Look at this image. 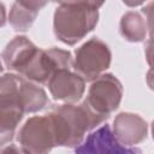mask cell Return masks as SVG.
I'll return each mask as SVG.
<instances>
[{
  "instance_id": "cell-1",
  "label": "cell",
  "mask_w": 154,
  "mask_h": 154,
  "mask_svg": "<svg viewBox=\"0 0 154 154\" xmlns=\"http://www.w3.org/2000/svg\"><path fill=\"white\" fill-rule=\"evenodd\" d=\"M103 2H60L54 12L53 30L59 41L72 46L87 36L97 24Z\"/></svg>"
},
{
  "instance_id": "cell-2",
  "label": "cell",
  "mask_w": 154,
  "mask_h": 154,
  "mask_svg": "<svg viewBox=\"0 0 154 154\" xmlns=\"http://www.w3.org/2000/svg\"><path fill=\"white\" fill-rule=\"evenodd\" d=\"M23 77L16 73L0 76V147L8 144L16 129L25 114L19 97V85Z\"/></svg>"
},
{
  "instance_id": "cell-3",
  "label": "cell",
  "mask_w": 154,
  "mask_h": 154,
  "mask_svg": "<svg viewBox=\"0 0 154 154\" xmlns=\"http://www.w3.org/2000/svg\"><path fill=\"white\" fill-rule=\"evenodd\" d=\"M20 147L29 154H48L59 146V135L51 113L29 118L18 132Z\"/></svg>"
},
{
  "instance_id": "cell-4",
  "label": "cell",
  "mask_w": 154,
  "mask_h": 154,
  "mask_svg": "<svg viewBox=\"0 0 154 154\" xmlns=\"http://www.w3.org/2000/svg\"><path fill=\"white\" fill-rule=\"evenodd\" d=\"M57 113L64 120V125L67 132V147L76 148L85 138V134L101 125L106 117H101L94 113L84 102L81 105L64 103L54 108Z\"/></svg>"
},
{
  "instance_id": "cell-5",
  "label": "cell",
  "mask_w": 154,
  "mask_h": 154,
  "mask_svg": "<svg viewBox=\"0 0 154 154\" xmlns=\"http://www.w3.org/2000/svg\"><path fill=\"white\" fill-rule=\"evenodd\" d=\"M112 53L108 46L97 37H91L75 52L72 67L84 81H94L109 67Z\"/></svg>"
},
{
  "instance_id": "cell-6",
  "label": "cell",
  "mask_w": 154,
  "mask_h": 154,
  "mask_svg": "<svg viewBox=\"0 0 154 154\" xmlns=\"http://www.w3.org/2000/svg\"><path fill=\"white\" fill-rule=\"evenodd\" d=\"M72 63V55L66 49L57 47L48 49L38 48L20 75L34 83L47 84L55 71L63 69L71 70Z\"/></svg>"
},
{
  "instance_id": "cell-7",
  "label": "cell",
  "mask_w": 154,
  "mask_h": 154,
  "mask_svg": "<svg viewBox=\"0 0 154 154\" xmlns=\"http://www.w3.org/2000/svg\"><path fill=\"white\" fill-rule=\"evenodd\" d=\"M123 85L112 73H103L93 81L83 101L94 113L108 118L122 101Z\"/></svg>"
},
{
  "instance_id": "cell-8",
  "label": "cell",
  "mask_w": 154,
  "mask_h": 154,
  "mask_svg": "<svg viewBox=\"0 0 154 154\" xmlns=\"http://www.w3.org/2000/svg\"><path fill=\"white\" fill-rule=\"evenodd\" d=\"M75 154H141V150L119 143L113 136L109 125L106 124L91 131L75 148Z\"/></svg>"
},
{
  "instance_id": "cell-9",
  "label": "cell",
  "mask_w": 154,
  "mask_h": 154,
  "mask_svg": "<svg viewBox=\"0 0 154 154\" xmlns=\"http://www.w3.org/2000/svg\"><path fill=\"white\" fill-rule=\"evenodd\" d=\"M47 85L54 100L66 103L79 101L85 91V81L67 69L55 71L47 82Z\"/></svg>"
},
{
  "instance_id": "cell-10",
  "label": "cell",
  "mask_w": 154,
  "mask_h": 154,
  "mask_svg": "<svg viewBox=\"0 0 154 154\" xmlns=\"http://www.w3.org/2000/svg\"><path fill=\"white\" fill-rule=\"evenodd\" d=\"M111 130L119 143L132 147L146 140L148 135V124L138 114L123 112L114 118Z\"/></svg>"
},
{
  "instance_id": "cell-11",
  "label": "cell",
  "mask_w": 154,
  "mask_h": 154,
  "mask_svg": "<svg viewBox=\"0 0 154 154\" xmlns=\"http://www.w3.org/2000/svg\"><path fill=\"white\" fill-rule=\"evenodd\" d=\"M37 49L38 47H36L26 36H16L5 47L1 58L6 67L22 73Z\"/></svg>"
},
{
  "instance_id": "cell-12",
  "label": "cell",
  "mask_w": 154,
  "mask_h": 154,
  "mask_svg": "<svg viewBox=\"0 0 154 154\" xmlns=\"http://www.w3.org/2000/svg\"><path fill=\"white\" fill-rule=\"evenodd\" d=\"M47 5V1H16L13 2L10 13L8 22L11 26L17 31H26L34 24L38 12Z\"/></svg>"
},
{
  "instance_id": "cell-13",
  "label": "cell",
  "mask_w": 154,
  "mask_h": 154,
  "mask_svg": "<svg viewBox=\"0 0 154 154\" xmlns=\"http://www.w3.org/2000/svg\"><path fill=\"white\" fill-rule=\"evenodd\" d=\"M19 97L22 100L25 113L38 112L49 105V100L45 89L38 84L24 78L19 85Z\"/></svg>"
},
{
  "instance_id": "cell-14",
  "label": "cell",
  "mask_w": 154,
  "mask_h": 154,
  "mask_svg": "<svg viewBox=\"0 0 154 154\" xmlns=\"http://www.w3.org/2000/svg\"><path fill=\"white\" fill-rule=\"evenodd\" d=\"M120 34L130 42H141L147 35L146 18L136 11H129L120 19Z\"/></svg>"
},
{
  "instance_id": "cell-15",
  "label": "cell",
  "mask_w": 154,
  "mask_h": 154,
  "mask_svg": "<svg viewBox=\"0 0 154 154\" xmlns=\"http://www.w3.org/2000/svg\"><path fill=\"white\" fill-rule=\"evenodd\" d=\"M0 154H29V153L25 152L20 146L11 143V144L0 147Z\"/></svg>"
},
{
  "instance_id": "cell-16",
  "label": "cell",
  "mask_w": 154,
  "mask_h": 154,
  "mask_svg": "<svg viewBox=\"0 0 154 154\" xmlns=\"http://www.w3.org/2000/svg\"><path fill=\"white\" fill-rule=\"evenodd\" d=\"M6 23V8L2 2H0V28L4 26Z\"/></svg>"
},
{
  "instance_id": "cell-17",
  "label": "cell",
  "mask_w": 154,
  "mask_h": 154,
  "mask_svg": "<svg viewBox=\"0 0 154 154\" xmlns=\"http://www.w3.org/2000/svg\"><path fill=\"white\" fill-rule=\"evenodd\" d=\"M2 70H4V67H2V63H1V60H0V73L2 72Z\"/></svg>"
}]
</instances>
